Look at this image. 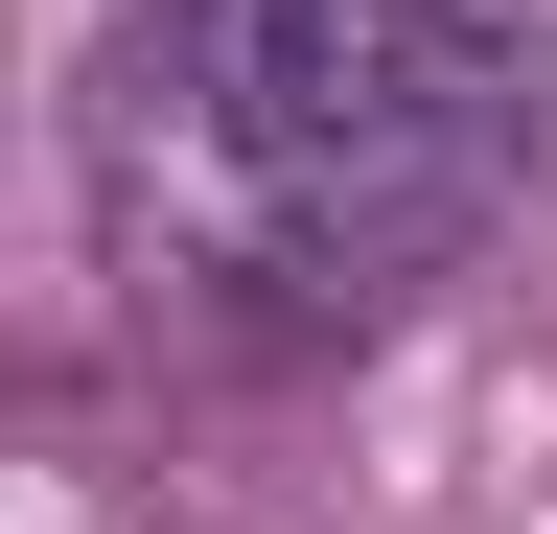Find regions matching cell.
<instances>
[{
    "mask_svg": "<svg viewBox=\"0 0 557 534\" xmlns=\"http://www.w3.org/2000/svg\"><path fill=\"white\" fill-rule=\"evenodd\" d=\"M557 0H116L70 71L94 280L139 349L302 372L534 186Z\"/></svg>",
    "mask_w": 557,
    "mask_h": 534,
    "instance_id": "cell-1",
    "label": "cell"
}]
</instances>
